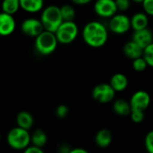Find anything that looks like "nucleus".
I'll return each mask as SVG.
<instances>
[{
  "instance_id": "nucleus-5",
  "label": "nucleus",
  "mask_w": 153,
  "mask_h": 153,
  "mask_svg": "<svg viewBox=\"0 0 153 153\" xmlns=\"http://www.w3.org/2000/svg\"><path fill=\"white\" fill-rule=\"evenodd\" d=\"M78 32V26L74 21H64L55 33L59 43L69 44L76 39Z\"/></svg>"
},
{
  "instance_id": "nucleus-25",
  "label": "nucleus",
  "mask_w": 153,
  "mask_h": 153,
  "mask_svg": "<svg viewBox=\"0 0 153 153\" xmlns=\"http://www.w3.org/2000/svg\"><path fill=\"white\" fill-rule=\"evenodd\" d=\"M131 119L134 123L135 124H140L143 121L144 119V111H140V110H132L130 114Z\"/></svg>"
},
{
  "instance_id": "nucleus-28",
  "label": "nucleus",
  "mask_w": 153,
  "mask_h": 153,
  "mask_svg": "<svg viewBox=\"0 0 153 153\" xmlns=\"http://www.w3.org/2000/svg\"><path fill=\"white\" fill-rule=\"evenodd\" d=\"M115 1H116L118 11L124 12V11H126L130 7L132 0H115Z\"/></svg>"
},
{
  "instance_id": "nucleus-27",
  "label": "nucleus",
  "mask_w": 153,
  "mask_h": 153,
  "mask_svg": "<svg viewBox=\"0 0 153 153\" xmlns=\"http://www.w3.org/2000/svg\"><path fill=\"white\" fill-rule=\"evenodd\" d=\"M69 113V109L65 105H60L56 109V115L58 118H65L67 116Z\"/></svg>"
},
{
  "instance_id": "nucleus-7",
  "label": "nucleus",
  "mask_w": 153,
  "mask_h": 153,
  "mask_svg": "<svg viewBox=\"0 0 153 153\" xmlns=\"http://www.w3.org/2000/svg\"><path fill=\"white\" fill-rule=\"evenodd\" d=\"M109 30L117 34H124L129 31L131 26V18L123 14H115L108 23Z\"/></svg>"
},
{
  "instance_id": "nucleus-30",
  "label": "nucleus",
  "mask_w": 153,
  "mask_h": 153,
  "mask_svg": "<svg viewBox=\"0 0 153 153\" xmlns=\"http://www.w3.org/2000/svg\"><path fill=\"white\" fill-rule=\"evenodd\" d=\"M22 153H45L43 151V150L39 147H37V146H34V145H31V146H29L27 147L25 150H23V152Z\"/></svg>"
},
{
  "instance_id": "nucleus-20",
  "label": "nucleus",
  "mask_w": 153,
  "mask_h": 153,
  "mask_svg": "<svg viewBox=\"0 0 153 153\" xmlns=\"http://www.w3.org/2000/svg\"><path fill=\"white\" fill-rule=\"evenodd\" d=\"M30 141L31 145L42 148L48 142V136L43 130L37 129L33 132L32 134H30Z\"/></svg>"
},
{
  "instance_id": "nucleus-11",
  "label": "nucleus",
  "mask_w": 153,
  "mask_h": 153,
  "mask_svg": "<svg viewBox=\"0 0 153 153\" xmlns=\"http://www.w3.org/2000/svg\"><path fill=\"white\" fill-rule=\"evenodd\" d=\"M16 22L13 14L2 12L0 14V34L8 36L15 30Z\"/></svg>"
},
{
  "instance_id": "nucleus-3",
  "label": "nucleus",
  "mask_w": 153,
  "mask_h": 153,
  "mask_svg": "<svg viewBox=\"0 0 153 153\" xmlns=\"http://www.w3.org/2000/svg\"><path fill=\"white\" fill-rule=\"evenodd\" d=\"M6 142L8 145L13 150H25L31 143L29 130L23 129L19 126L11 129L6 135Z\"/></svg>"
},
{
  "instance_id": "nucleus-12",
  "label": "nucleus",
  "mask_w": 153,
  "mask_h": 153,
  "mask_svg": "<svg viewBox=\"0 0 153 153\" xmlns=\"http://www.w3.org/2000/svg\"><path fill=\"white\" fill-rule=\"evenodd\" d=\"M132 40L135 41L137 44H139L144 50L146 47H148L151 43L153 42L152 32L148 28L134 31Z\"/></svg>"
},
{
  "instance_id": "nucleus-29",
  "label": "nucleus",
  "mask_w": 153,
  "mask_h": 153,
  "mask_svg": "<svg viewBox=\"0 0 153 153\" xmlns=\"http://www.w3.org/2000/svg\"><path fill=\"white\" fill-rule=\"evenodd\" d=\"M144 13L148 15H153V0H144L143 2Z\"/></svg>"
},
{
  "instance_id": "nucleus-2",
  "label": "nucleus",
  "mask_w": 153,
  "mask_h": 153,
  "mask_svg": "<svg viewBox=\"0 0 153 153\" xmlns=\"http://www.w3.org/2000/svg\"><path fill=\"white\" fill-rule=\"evenodd\" d=\"M40 21L45 30L56 32L64 22L60 7L54 5L45 7L42 10Z\"/></svg>"
},
{
  "instance_id": "nucleus-1",
  "label": "nucleus",
  "mask_w": 153,
  "mask_h": 153,
  "mask_svg": "<svg viewBox=\"0 0 153 153\" xmlns=\"http://www.w3.org/2000/svg\"><path fill=\"white\" fill-rule=\"evenodd\" d=\"M108 29L100 22L91 21L82 29V39L87 45L92 48H100L108 41Z\"/></svg>"
},
{
  "instance_id": "nucleus-34",
  "label": "nucleus",
  "mask_w": 153,
  "mask_h": 153,
  "mask_svg": "<svg viewBox=\"0 0 153 153\" xmlns=\"http://www.w3.org/2000/svg\"><path fill=\"white\" fill-rule=\"evenodd\" d=\"M132 1H134V3H138V4H143L144 0H132Z\"/></svg>"
},
{
  "instance_id": "nucleus-10",
  "label": "nucleus",
  "mask_w": 153,
  "mask_h": 153,
  "mask_svg": "<svg viewBox=\"0 0 153 153\" xmlns=\"http://www.w3.org/2000/svg\"><path fill=\"white\" fill-rule=\"evenodd\" d=\"M150 104H151V96L146 91L143 90H139L135 92L130 99V105L132 110L145 111L149 107Z\"/></svg>"
},
{
  "instance_id": "nucleus-17",
  "label": "nucleus",
  "mask_w": 153,
  "mask_h": 153,
  "mask_svg": "<svg viewBox=\"0 0 153 153\" xmlns=\"http://www.w3.org/2000/svg\"><path fill=\"white\" fill-rule=\"evenodd\" d=\"M96 144L100 148H107L112 142V133L108 129H102L99 131L95 136Z\"/></svg>"
},
{
  "instance_id": "nucleus-26",
  "label": "nucleus",
  "mask_w": 153,
  "mask_h": 153,
  "mask_svg": "<svg viewBox=\"0 0 153 153\" xmlns=\"http://www.w3.org/2000/svg\"><path fill=\"white\" fill-rule=\"evenodd\" d=\"M144 143L148 153H153V131L149 132L146 134Z\"/></svg>"
},
{
  "instance_id": "nucleus-18",
  "label": "nucleus",
  "mask_w": 153,
  "mask_h": 153,
  "mask_svg": "<svg viewBox=\"0 0 153 153\" xmlns=\"http://www.w3.org/2000/svg\"><path fill=\"white\" fill-rule=\"evenodd\" d=\"M113 109L117 115H121V116L130 115L132 112L130 102L125 99H117L113 104Z\"/></svg>"
},
{
  "instance_id": "nucleus-9",
  "label": "nucleus",
  "mask_w": 153,
  "mask_h": 153,
  "mask_svg": "<svg viewBox=\"0 0 153 153\" xmlns=\"http://www.w3.org/2000/svg\"><path fill=\"white\" fill-rule=\"evenodd\" d=\"M21 30L25 35L36 38L45 29L40 19L39 20L36 18H27L22 22Z\"/></svg>"
},
{
  "instance_id": "nucleus-21",
  "label": "nucleus",
  "mask_w": 153,
  "mask_h": 153,
  "mask_svg": "<svg viewBox=\"0 0 153 153\" xmlns=\"http://www.w3.org/2000/svg\"><path fill=\"white\" fill-rule=\"evenodd\" d=\"M21 8L20 0H3L2 1V12L14 14Z\"/></svg>"
},
{
  "instance_id": "nucleus-13",
  "label": "nucleus",
  "mask_w": 153,
  "mask_h": 153,
  "mask_svg": "<svg viewBox=\"0 0 153 153\" xmlns=\"http://www.w3.org/2000/svg\"><path fill=\"white\" fill-rule=\"evenodd\" d=\"M123 50H124L125 55L133 60L137 58L143 57V49L139 44H137L135 41H134L133 40L127 41L125 44Z\"/></svg>"
},
{
  "instance_id": "nucleus-32",
  "label": "nucleus",
  "mask_w": 153,
  "mask_h": 153,
  "mask_svg": "<svg viewBox=\"0 0 153 153\" xmlns=\"http://www.w3.org/2000/svg\"><path fill=\"white\" fill-rule=\"evenodd\" d=\"M92 0H72V2L74 4H76V5H87L89 3H91Z\"/></svg>"
},
{
  "instance_id": "nucleus-31",
  "label": "nucleus",
  "mask_w": 153,
  "mask_h": 153,
  "mask_svg": "<svg viewBox=\"0 0 153 153\" xmlns=\"http://www.w3.org/2000/svg\"><path fill=\"white\" fill-rule=\"evenodd\" d=\"M70 148L67 146V145H65V144H64V145H62L59 149H58V153H69L70 152Z\"/></svg>"
},
{
  "instance_id": "nucleus-16",
  "label": "nucleus",
  "mask_w": 153,
  "mask_h": 153,
  "mask_svg": "<svg viewBox=\"0 0 153 153\" xmlns=\"http://www.w3.org/2000/svg\"><path fill=\"white\" fill-rule=\"evenodd\" d=\"M21 8L28 13H37L43 9L44 0H20Z\"/></svg>"
},
{
  "instance_id": "nucleus-22",
  "label": "nucleus",
  "mask_w": 153,
  "mask_h": 153,
  "mask_svg": "<svg viewBox=\"0 0 153 153\" xmlns=\"http://www.w3.org/2000/svg\"><path fill=\"white\" fill-rule=\"evenodd\" d=\"M64 21H74L75 17V10L70 5H64L60 7Z\"/></svg>"
},
{
  "instance_id": "nucleus-33",
  "label": "nucleus",
  "mask_w": 153,
  "mask_h": 153,
  "mask_svg": "<svg viewBox=\"0 0 153 153\" xmlns=\"http://www.w3.org/2000/svg\"><path fill=\"white\" fill-rule=\"evenodd\" d=\"M69 153H89L86 150L82 149V148H74L72 149Z\"/></svg>"
},
{
  "instance_id": "nucleus-23",
  "label": "nucleus",
  "mask_w": 153,
  "mask_h": 153,
  "mask_svg": "<svg viewBox=\"0 0 153 153\" xmlns=\"http://www.w3.org/2000/svg\"><path fill=\"white\" fill-rule=\"evenodd\" d=\"M148 63L146 61V60L143 57H140V58H137L135 60H133V69L135 70V71H138V72H141V71H143L146 69V68L148 67Z\"/></svg>"
},
{
  "instance_id": "nucleus-8",
  "label": "nucleus",
  "mask_w": 153,
  "mask_h": 153,
  "mask_svg": "<svg viewBox=\"0 0 153 153\" xmlns=\"http://www.w3.org/2000/svg\"><path fill=\"white\" fill-rule=\"evenodd\" d=\"M95 13L102 18H111L118 11L115 0H97L94 4Z\"/></svg>"
},
{
  "instance_id": "nucleus-4",
  "label": "nucleus",
  "mask_w": 153,
  "mask_h": 153,
  "mask_svg": "<svg viewBox=\"0 0 153 153\" xmlns=\"http://www.w3.org/2000/svg\"><path fill=\"white\" fill-rule=\"evenodd\" d=\"M57 38L55 32L44 30L35 39V48L37 51L44 56L53 53L57 47Z\"/></svg>"
},
{
  "instance_id": "nucleus-14",
  "label": "nucleus",
  "mask_w": 153,
  "mask_h": 153,
  "mask_svg": "<svg viewBox=\"0 0 153 153\" xmlns=\"http://www.w3.org/2000/svg\"><path fill=\"white\" fill-rule=\"evenodd\" d=\"M149 23L148 14L146 13L139 12L134 14L131 18V26L134 31L143 30L147 28Z\"/></svg>"
},
{
  "instance_id": "nucleus-24",
  "label": "nucleus",
  "mask_w": 153,
  "mask_h": 153,
  "mask_svg": "<svg viewBox=\"0 0 153 153\" xmlns=\"http://www.w3.org/2000/svg\"><path fill=\"white\" fill-rule=\"evenodd\" d=\"M143 56L146 60L148 65L153 68V42L143 50Z\"/></svg>"
},
{
  "instance_id": "nucleus-6",
  "label": "nucleus",
  "mask_w": 153,
  "mask_h": 153,
  "mask_svg": "<svg viewBox=\"0 0 153 153\" xmlns=\"http://www.w3.org/2000/svg\"><path fill=\"white\" fill-rule=\"evenodd\" d=\"M116 95L115 89L110 84L100 83L94 87L92 90V97L100 104H107L114 100Z\"/></svg>"
},
{
  "instance_id": "nucleus-15",
  "label": "nucleus",
  "mask_w": 153,
  "mask_h": 153,
  "mask_svg": "<svg viewBox=\"0 0 153 153\" xmlns=\"http://www.w3.org/2000/svg\"><path fill=\"white\" fill-rule=\"evenodd\" d=\"M109 84L116 92H121L126 89L128 86V78L122 73H117L112 76Z\"/></svg>"
},
{
  "instance_id": "nucleus-19",
  "label": "nucleus",
  "mask_w": 153,
  "mask_h": 153,
  "mask_svg": "<svg viewBox=\"0 0 153 153\" xmlns=\"http://www.w3.org/2000/svg\"><path fill=\"white\" fill-rule=\"evenodd\" d=\"M34 120L32 115L27 111L20 112L16 116V124L17 126L22 127L26 130H30L33 125Z\"/></svg>"
}]
</instances>
